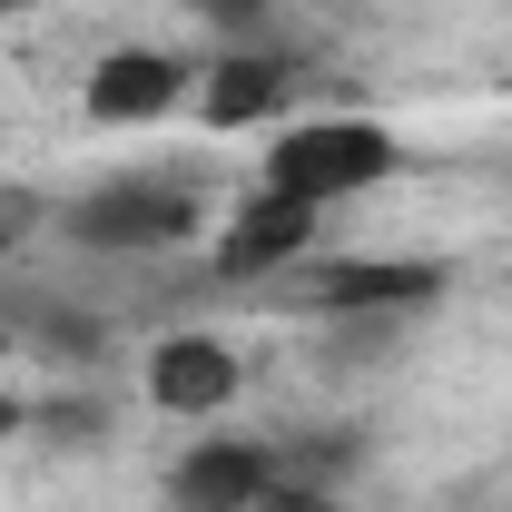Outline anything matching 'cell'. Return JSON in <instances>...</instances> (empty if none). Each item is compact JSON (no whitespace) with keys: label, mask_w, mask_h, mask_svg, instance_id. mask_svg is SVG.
<instances>
[{"label":"cell","mask_w":512,"mask_h":512,"mask_svg":"<svg viewBox=\"0 0 512 512\" xmlns=\"http://www.w3.org/2000/svg\"><path fill=\"white\" fill-rule=\"evenodd\" d=\"M20 424H30V414H20V394H0V444H10Z\"/></svg>","instance_id":"obj_13"},{"label":"cell","mask_w":512,"mask_h":512,"mask_svg":"<svg viewBox=\"0 0 512 512\" xmlns=\"http://www.w3.org/2000/svg\"><path fill=\"white\" fill-rule=\"evenodd\" d=\"M453 276L434 256H306L296 266V306L316 316H355V325H394V316H424Z\"/></svg>","instance_id":"obj_3"},{"label":"cell","mask_w":512,"mask_h":512,"mask_svg":"<svg viewBox=\"0 0 512 512\" xmlns=\"http://www.w3.org/2000/svg\"><path fill=\"white\" fill-rule=\"evenodd\" d=\"M60 237L79 256H158V247H188L197 237V188L188 178H109L89 188L79 207H60Z\"/></svg>","instance_id":"obj_2"},{"label":"cell","mask_w":512,"mask_h":512,"mask_svg":"<svg viewBox=\"0 0 512 512\" xmlns=\"http://www.w3.org/2000/svg\"><path fill=\"white\" fill-rule=\"evenodd\" d=\"M50 434H60V444H99V434H109V404H79V394H69V404H50Z\"/></svg>","instance_id":"obj_10"},{"label":"cell","mask_w":512,"mask_h":512,"mask_svg":"<svg viewBox=\"0 0 512 512\" xmlns=\"http://www.w3.org/2000/svg\"><path fill=\"white\" fill-rule=\"evenodd\" d=\"M237 384H247V355L227 335H158L148 345V404L158 414H217V404H237Z\"/></svg>","instance_id":"obj_7"},{"label":"cell","mask_w":512,"mask_h":512,"mask_svg":"<svg viewBox=\"0 0 512 512\" xmlns=\"http://www.w3.org/2000/svg\"><path fill=\"white\" fill-rule=\"evenodd\" d=\"M316 227H325V207L276 197V188H247V207H237L227 237H217V286H256V276L306 266V256H316Z\"/></svg>","instance_id":"obj_4"},{"label":"cell","mask_w":512,"mask_h":512,"mask_svg":"<svg viewBox=\"0 0 512 512\" xmlns=\"http://www.w3.org/2000/svg\"><path fill=\"white\" fill-rule=\"evenodd\" d=\"M30 10H50V0H0V20H30Z\"/></svg>","instance_id":"obj_14"},{"label":"cell","mask_w":512,"mask_h":512,"mask_svg":"<svg viewBox=\"0 0 512 512\" xmlns=\"http://www.w3.org/2000/svg\"><path fill=\"white\" fill-rule=\"evenodd\" d=\"M40 345L69 355V365H99V355H109V325H89V316H40Z\"/></svg>","instance_id":"obj_9"},{"label":"cell","mask_w":512,"mask_h":512,"mask_svg":"<svg viewBox=\"0 0 512 512\" xmlns=\"http://www.w3.org/2000/svg\"><path fill=\"white\" fill-rule=\"evenodd\" d=\"M286 483V463L276 444H247V434H207V444L178 453V473H168V503L178 512H256L266 493Z\"/></svg>","instance_id":"obj_6"},{"label":"cell","mask_w":512,"mask_h":512,"mask_svg":"<svg viewBox=\"0 0 512 512\" xmlns=\"http://www.w3.org/2000/svg\"><path fill=\"white\" fill-rule=\"evenodd\" d=\"M256 512H345V503H335V493H316V483H276Z\"/></svg>","instance_id":"obj_12"},{"label":"cell","mask_w":512,"mask_h":512,"mask_svg":"<svg viewBox=\"0 0 512 512\" xmlns=\"http://www.w3.org/2000/svg\"><path fill=\"white\" fill-rule=\"evenodd\" d=\"M178 99H197V69L178 50H99L89 79H79V109L99 128H148V119H168Z\"/></svg>","instance_id":"obj_5"},{"label":"cell","mask_w":512,"mask_h":512,"mask_svg":"<svg viewBox=\"0 0 512 512\" xmlns=\"http://www.w3.org/2000/svg\"><path fill=\"white\" fill-rule=\"evenodd\" d=\"M404 168V138L365 109H325V119H286L256 158V188L276 197H306V207H345V197L384 188Z\"/></svg>","instance_id":"obj_1"},{"label":"cell","mask_w":512,"mask_h":512,"mask_svg":"<svg viewBox=\"0 0 512 512\" xmlns=\"http://www.w3.org/2000/svg\"><path fill=\"white\" fill-rule=\"evenodd\" d=\"M188 10L207 20V30H256V20H266L276 0H188Z\"/></svg>","instance_id":"obj_11"},{"label":"cell","mask_w":512,"mask_h":512,"mask_svg":"<svg viewBox=\"0 0 512 512\" xmlns=\"http://www.w3.org/2000/svg\"><path fill=\"white\" fill-rule=\"evenodd\" d=\"M286 89H296V69L276 60V50H227V60L197 79V119L217 128V138H237V128L286 119Z\"/></svg>","instance_id":"obj_8"}]
</instances>
